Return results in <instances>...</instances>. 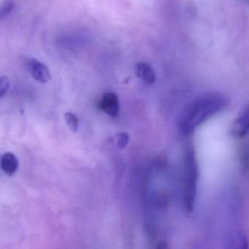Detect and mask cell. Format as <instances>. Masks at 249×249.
I'll use <instances>...</instances> for the list:
<instances>
[{"label": "cell", "mask_w": 249, "mask_h": 249, "mask_svg": "<svg viewBox=\"0 0 249 249\" xmlns=\"http://www.w3.org/2000/svg\"><path fill=\"white\" fill-rule=\"evenodd\" d=\"M229 104L225 94L211 91L201 94L189 103L179 119V130L184 136L193 133L196 128L224 110Z\"/></svg>", "instance_id": "cell-1"}, {"label": "cell", "mask_w": 249, "mask_h": 249, "mask_svg": "<svg viewBox=\"0 0 249 249\" xmlns=\"http://www.w3.org/2000/svg\"><path fill=\"white\" fill-rule=\"evenodd\" d=\"M198 162L193 145H189L185 150L182 167V195L183 206L188 213L193 211L197 190Z\"/></svg>", "instance_id": "cell-2"}, {"label": "cell", "mask_w": 249, "mask_h": 249, "mask_svg": "<svg viewBox=\"0 0 249 249\" xmlns=\"http://www.w3.org/2000/svg\"><path fill=\"white\" fill-rule=\"evenodd\" d=\"M230 135L235 138H242L249 132V105L243 109L230 129Z\"/></svg>", "instance_id": "cell-3"}, {"label": "cell", "mask_w": 249, "mask_h": 249, "mask_svg": "<svg viewBox=\"0 0 249 249\" xmlns=\"http://www.w3.org/2000/svg\"><path fill=\"white\" fill-rule=\"evenodd\" d=\"M100 108L111 117H117L119 114L120 105L117 94L113 92L105 94L100 100Z\"/></svg>", "instance_id": "cell-4"}, {"label": "cell", "mask_w": 249, "mask_h": 249, "mask_svg": "<svg viewBox=\"0 0 249 249\" xmlns=\"http://www.w3.org/2000/svg\"><path fill=\"white\" fill-rule=\"evenodd\" d=\"M27 67L30 73L36 81L45 84L52 79V75L49 68L37 59H30L27 63Z\"/></svg>", "instance_id": "cell-5"}, {"label": "cell", "mask_w": 249, "mask_h": 249, "mask_svg": "<svg viewBox=\"0 0 249 249\" xmlns=\"http://www.w3.org/2000/svg\"><path fill=\"white\" fill-rule=\"evenodd\" d=\"M18 160L15 154L7 152L1 158V167L2 171L8 176H13L18 168Z\"/></svg>", "instance_id": "cell-6"}, {"label": "cell", "mask_w": 249, "mask_h": 249, "mask_svg": "<svg viewBox=\"0 0 249 249\" xmlns=\"http://www.w3.org/2000/svg\"><path fill=\"white\" fill-rule=\"evenodd\" d=\"M135 73L138 78L147 84H153L156 81V74L151 65L145 62H138L135 65Z\"/></svg>", "instance_id": "cell-7"}, {"label": "cell", "mask_w": 249, "mask_h": 249, "mask_svg": "<svg viewBox=\"0 0 249 249\" xmlns=\"http://www.w3.org/2000/svg\"><path fill=\"white\" fill-rule=\"evenodd\" d=\"M65 119L71 131L74 133L78 132L79 127V119L78 116L73 113L68 112L65 114Z\"/></svg>", "instance_id": "cell-8"}, {"label": "cell", "mask_w": 249, "mask_h": 249, "mask_svg": "<svg viewBox=\"0 0 249 249\" xmlns=\"http://www.w3.org/2000/svg\"><path fill=\"white\" fill-rule=\"evenodd\" d=\"M116 138L117 140V145L119 149H124L129 142V135L126 132H120L116 135Z\"/></svg>", "instance_id": "cell-9"}, {"label": "cell", "mask_w": 249, "mask_h": 249, "mask_svg": "<svg viewBox=\"0 0 249 249\" xmlns=\"http://www.w3.org/2000/svg\"><path fill=\"white\" fill-rule=\"evenodd\" d=\"M10 87V81L6 76H2L0 78V96L1 97H3L7 91H8V89Z\"/></svg>", "instance_id": "cell-10"}, {"label": "cell", "mask_w": 249, "mask_h": 249, "mask_svg": "<svg viewBox=\"0 0 249 249\" xmlns=\"http://www.w3.org/2000/svg\"><path fill=\"white\" fill-rule=\"evenodd\" d=\"M14 8V4L12 2H7L5 3V5H2V8H1V17H3L5 14H9L11 12V10Z\"/></svg>", "instance_id": "cell-11"}]
</instances>
